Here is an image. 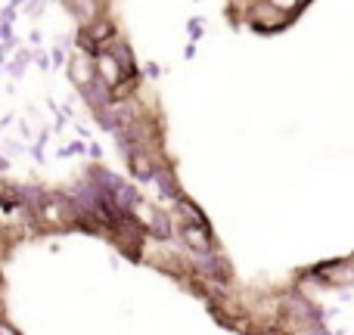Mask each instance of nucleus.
I'll return each mask as SVG.
<instances>
[{"instance_id":"21","label":"nucleus","mask_w":354,"mask_h":335,"mask_svg":"<svg viewBox=\"0 0 354 335\" xmlns=\"http://www.w3.org/2000/svg\"><path fill=\"white\" fill-rule=\"evenodd\" d=\"M299 335H339V332H330V329H326V323H320V326H311V329H305Z\"/></svg>"},{"instance_id":"27","label":"nucleus","mask_w":354,"mask_h":335,"mask_svg":"<svg viewBox=\"0 0 354 335\" xmlns=\"http://www.w3.org/2000/svg\"><path fill=\"white\" fill-rule=\"evenodd\" d=\"M10 3H12V6H25V3H28V0H10Z\"/></svg>"},{"instance_id":"8","label":"nucleus","mask_w":354,"mask_h":335,"mask_svg":"<svg viewBox=\"0 0 354 335\" xmlns=\"http://www.w3.org/2000/svg\"><path fill=\"white\" fill-rule=\"evenodd\" d=\"M97 75H100V81H103L109 90H115V87H122L124 81H140V78H128V72H124V66L118 62V56L112 53L109 47H103L97 56Z\"/></svg>"},{"instance_id":"6","label":"nucleus","mask_w":354,"mask_h":335,"mask_svg":"<svg viewBox=\"0 0 354 335\" xmlns=\"http://www.w3.org/2000/svg\"><path fill=\"white\" fill-rule=\"evenodd\" d=\"M66 75H68V81H72V87H75L78 93L91 90V87L100 81V75H97V59H93V56L87 53V50L75 47L72 53H68Z\"/></svg>"},{"instance_id":"14","label":"nucleus","mask_w":354,"mask_h":335,"mask_svg":"<svg viewBox=\"0 0 354 335\" xmlns=\"http://www.w3.org/2000/svg\"><path fill=\"white\" fill-rule=\"evenodd\" d=\"M270 3H274V6H280V10H283V12H289V16H295V19H299L301 12H305L308 6L314 3V0H270Z\"/></svg>"},{"instance_id":"7","label":"nucleus","mask_w":354,"mask_h":335,"mask_svg":"<svg viewBox=\"0 0 354 335\" xmlns=\"http://www.w3.org/2000/svg\"><path fill=\"white\" fill-rule=\"evenodd\" d=\"M177 245L187 249L189 255H205V251L221 249L212 227H199V224H177Z\"/></svg>"},{"instance_id":"19","label":"nucleus","mask_w":354,"mask_h":335,"mask_svg":"<svg viewBox=\"0 0 354 335\" xmlns=\"http://www.w3.org/2000/svg\"><path fill=\"white\" fill-rule=\"evenodd\" d=\"M16 153H25V146H19V140H12V137H6L3 140V155H16Z\"/></svg>"},{"instance_id":"16","label":"nucleus","mask_w":354,"mask_h":335,"mask_svg":"<svg viewBox=\"0 0 354 335\" xmlns=\"http://www.w3.org/2000/svg\"><path fill=\"white\" fill-rule=\"evenodd\" d=\"M35 66L41 68V72H50V66H53V56H47L44 50H35Z\"/></svg>"},{"instance_id":"11","label":"nucleus","mask_w":354,"mask_h":335,"mask_svg":"<svg viewBox=\"0 0 354 335\" xmlns=\"http://www.w3.org/2000/svg\"><path fill=\"white\" fill-rule=\"evenodd\" d=\"M171 214H174V220L177 224H199V227H212L208 224V218H205V211H202L199 205H196L189 195H180V199L171 205Z\"/></svg>"},{"instance_id":"1","label":"nucleus","mask_w":354,"mask_h":335,"mask_svg":"<svg viewBox=\"0 0 354 335\" xmlns=\"http://www.w3.org/2000/svg\"><path fill=\"white\" fill-rule=\"evenodd\" d=\"M22 199L31 205L41 233H72L81 224V211L72 202V195L62 189H47L37 183H22Z\"/></svg>"},{"instance_id":"17","label":"nucleus","mask_w":354,"mask_h":335,"mask_svg":"<svg viewBox=\"0 0 354 335\" xmlns=\"http://www.w3.org/2000/svg\"><path fill=\"white\" fill-rule=\"evenodd\" d=\"M187 31H189V41H199V37H202V31H205V25H202V22H196V19H189V22H187Z\"/></svg>"},{"instance_id":"18","label":"nucleus","mask_w":354,"mask_h":335,"mask_svg":"<svg viewBox=\"0 0 354 335\" xmlns=\"http://www.w3.org/2000/svg\"><path fill=\"white\" fill-rule=\"evenodd\" d=\"M87 149H91V146H84V143H81V140H72L66 149H62L59 155H81V153H87Z\"/></svg>"},{"instance_id":"3","label":"nucleus","mask_w":354,"mask_h":335,"mask_svg":"<svg viewBox=\"0 0 354 335\" xmlns=\"http://www.w3.org/2000/svg\"><path fill=\"white\" fill-rule=\"evenodd\" d=\"M131 218H134L137 224L143 227V233H147L149 239H156V242H171V239L177 236L174 214L165 211L159 202L147 199V195H140V199H137V205L131 208Z\"/></svg>"},{"instance_id":"22","label":"nucleus","mask_w":354,"mask_h":335,"mask_svg":"<svg viewBox=\"0 0 354 335\" xmlns=\"http://www.w3.org/2000/svg\"><path fill=\"white\" fill-rule=\"evenodd\" d=\"M12 124H16V115H12V112H6V115L0 118V128H12Z\"/></svg>"},{"instance_id":"26","label":"nucleus","mask_w":354,"mask_h":335,"mask_svg":"<svg viewBox=\"0 0 354 335\" xmlns=\"http://www.w3.org/2000/svg\"><path fill=\"white\" fill-rule=\"evenodd\" d=\"M183 56H187V59H193V56H196V44L193 41H189V47L183 50Z\"/></svg>"},{"instance_id":"9","label":"nucleus","mask_w":354,"mask_h":335,"mask_svg":"<svg viewBox=\"0 0 354 335\" xmlns=\"http://www.w3.org/2000/svg\"><path fill=\"white\" fill-rule=\"evenodd\" d=\"M62 6L75 19V28H87V25L106 16V0H62Z\"/></svg>"},{"instance_id":"10","label":"nucleus","mask_w":354,"mask_h":335,"mask_svg":"<svg viewBox=\"0 0 354 335\" xmlns=\"http://www.w3.org/2000/svg\"><path fill=\"white\" fill-rule=\"evenodd\" d=\"M153 183H156V189H159V193H162V199H168V202H171V205H174V202L183 195V189H180V183H177V174H174L171 162H168V155L159 162V168H156Z\"/></svg>"},{"instance_id":"13","label":"nucleus","mask_w":354,"mask_h":335,"mask_svg":"<svg viewBox=\"0 0 354 335\" xmlns=\"http://www.w3.org/2000/svg\"><path fill=\"white\" fill-rule=\"evenodd\" d=\"M35 62V47H19L16 53L6 59V75H10L12 81H19L25 75V68Z\"/></svg>"},{"instance_id":"4","label":"nucleus","mask_w":354,"mask_h":335,"mask_svg":"<svg viewBox=\"0 0 354 335\" xmlns=\"http://www.w3.org/2000/svg\"><path fill=\"white\" fill-rule=\"evenodd\" d=\"M295 22V16L283 12L280 6H274L270 0H249L243 12V25L252 28L255 35H280Z\"/></svg>"},{"instance_id":"28","label":"nucleus","mask_w":354,"mask_h":335,"mask_svg":"<svg viewBox=\"0 0 354 335\" xmlns=\"http://www.w3.org/2000/svg\"><path fill=\"white\" fill-rule=\"evenodd\" d=\"M230 3H249V0H230Z\"/></svg>"},{"instance_id":"2","label":"nucleus","mask_w":354,"mask_h":335,"mask_svg":"<svg viewBox=\"0 0 354 335\" xmlns=\"http://www.w3.org/2000/svg\"><path fill=\"white\" fill-rule=\"evenodd\" d=\"M326 323V311L305 292V289H283L280 292V326H286L292 335Z\"/></svg>"},{"instance_id":"24","label":"nucleus","mask_w":354,"mask_h":335,"mask_svg":"<svg viewBox=\"0 0 354 335\" xmlns=\"http://www.w3.org/2000/svg\"><path fill=\"white\" fill-rule=\"evenodd\" d=\"M143 75H149V78H159V66H156V62H147V72Z\"/></svg>"},{"instance_id":"15","label":"nucleus","mask_w":354,"mask_h":335,"mask_svg":"<svg viewBox=\"0 0 354 335\" xmlns=\"http://www.w3.org/2000/svg\"><path fill=\"white\" fill-rule=\"evenodd\" d=\"M44 6H47V0H28V3H25V16L28 19H37L44 12Z\"/></svg>"},{"instance_id":"20","label":"nucleus","mask_w":354,"mask_h":335,"mask_svg":"<svg viewBox=\"0 0 354 335\" xmlns=\"http://www.w3.org/2000/svg\"><path fill=\"white\" fill-rule=\"evenodd\" d=\"M0 335H25V332L19 329V326L12 323L10 317H3V323H0Z\"/></svg>"},{"instance_id":"25","label":"nucleus","mask_w":354,"mask_h":335,"mask_svg":"<svg viewBox=\"0 0 354 335\" xmlns=\"http://www.w3.org/2000/svg\"><path fill=\"white\" fill-rule=\"evenodd\" d=\"M87 153H91V155H93V159H103V149H100V146H97V143H91V149H87Z\"/></svg>"},{"instance_id":"12","label":"nucleus","mask_w":354,"mask_h":335,"mask_svg":"<svg viewBox=\"0 0 354 335\" xmlns=\"http://www.w3.org/2000/svg\"><path fill=\"white\" fill-rule=\"evenodd\" d=\"M106 47H109L112 53L118 56V62H122V66H124V72H128V78H143L140 66H137V56H134V50H131V44L124 41L122 35H118L112 44H106Z\"/></svg>"},{"instance_id":"23","label":"nucleus","mask_w":354,"mask_h":335,"mask_svg":"<svg viewBox=\"0 0 354 335\" xmlns=\"http://www.w3.org/2000/svg\"><path fill=\"white\" fill-rule=\"evenodd\" d=\"M28 41H31V47H41V41H44V35H41V31H31V35H28Z\"/></svg>"},{"instance_id":"5","label":"nucleus","mask_w":354,"mask_h":335,"mask_svg":"<svg viewBox=\"0 0 354 335\" xmlns=\"http://www.w3.org/2000/svg\"><path fill=\"white\" fill-rule=\"evenodd\" d=\"M314 274L324 283L326 289H336V292H345V289H354V255L345 258H330V261L314 264Z\"/></svg>"}]
</instances>
